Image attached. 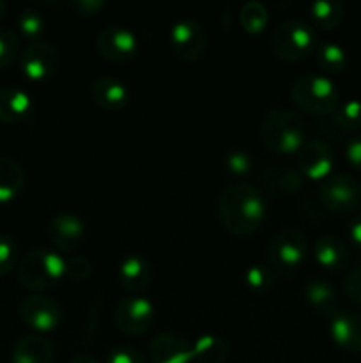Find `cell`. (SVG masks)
I'll list each match as a JSON object with an SVG mask.
<instances>
[{
    "instance_id": "obj_15",
    "label": "cell",
    "mask_w": 361,
    "mask_h": 363,
    "mask_svg": "<svg viewBox=\"0 0 361 363\" xmlns=\"http://www.w3.org/2000/svg\"><path fill=\"white\" fill-rule=\"evenodd\" d=\"M48 236L55 247L64 252H74L85 238V223L78 215L69 211L57 213L48 225Z\"/></svg>"
},
{
    "instance_id": "obj_14",
    "label": "cell",
    "mask_w": 361,
    "mask_h": 363,
    "mask_svg": "<svg viewBox=\"0 0 361 363\" xmlns=\"http://www.w3.org/2000/svg\"><path fill=\"white\" fill-rule=\"evenodd\" d=\"M297 165L303 176L314 181H324L331 176L335 167V156L331 147L321 140L306 142L297 152Z\"/></svg>"
},
{
    "instance_id": "obj_42",
    "label": "cell",
    "mask_w": 361,
    "mask_h": 363,
    "mask_svg": "<svg viewBox=\"0 0 361 363\" xmlns=\"http://www.w3.org/2000/svg\"><path fill=\"white\" fill-rule=\"evenodd\" d=\"M6 11H7L6 2H2V0H0V20H2V18L6 16Z\"/></svg>"
},
{
    "instance_id": "obj_19",
    "label": "cell",
    "mask_w": 361,
    "mask_h": 363,
    "mask_svg": "<svg viewBox=\"0 0 361 363\" xmlns=\"http://www.w3.org/2000/svg\"><path fill=\"white\" fill-rule=\"evenodd\" d=\"M120 284L131 294H138L147 289L152 280V266L144 255H127L119 268Z\"/></svg>"
},
{
    "instance_id": "obj_38",
    "label": "cell",
    "mask_w": 361,
    "mask_h": 363,
    "mask_svg": "<svg viewBox=\"0 0 361 363\" xmlns=\"http://www.w3.org/2000/svg\"><path fill=\"white\" fill-rule=\"evenodd\" d=\"M105 6V0H73V2H71V7H73L76 13L85 14V16L98 14Z\"/></svg>"
},
{
    "instance_id": "obj_2",
    "label": "cell",
    "mask_w": 361,
    "mask_h": 363,
    "mask_svg": "<svg viewBox=\"0 0 361 363\" xmlns=\"http://www.w3.org/2000/svg\"><path fill=\"white\" fill-rule=\"evenodd\" d=\"M260 138L271 151L292 155L306 144V123L289 108H273L260 124Z\"/></svg>"
},
{
    "instance_id": "obj_17",
    "label": "cell",
    "mask_w": 361,
    "mask_h": 363,
    "mask_svg": "<svg viewBox=\"0 0 361 363\" xmlns=\"http://www.w3.org/2000/svg\"><path fill=\"white\" fill-rule=\"evenodd\" d=\"M91 96L101 108L108 110V112H119L127 105V99H130L126 84L110 77H103L92 82Z\"/></svg>"
},
{
    "instance_id": "obj_36",
    "label": "cell",
    "mask_w": 361,
    "mask_h": 363,
    "mask_svg": "<svg viewBox=\"0 0 361 363\" xmlns=\"http://www.w3.org/2000/svg\"><path fill=\"white\" fill-rule=\"evenodd\" d=\"M278 186L280 190L287 191H297L301 186H303V174L299 170H294V169H287L283 170L282 174L278 176Z\"/></svg>"
},
{
    "instance_id": "obj_33",
    "label": "cell",
    "mask_w": 361,
    "mask_h": 363,
    "mask_svg": "<svg viewBox=\"0 0 361 363\" xmlns=\"http://www.w3.org/2000/svg\"><path fill=\"white\" fill-rule=\"evenodd\" d=\"M92 264L87 257L81 255H73L66 259V277H69L74 282H84L91 277Z\"/></svg>"
},
{
    "instance_id": "obj_37",
    "label": "cell",
    "mask_w": 361,
    "mask_h": 363,
    "mask_svg": "<svg viewBox=\"0 0 361 363\" xmlns=\"http://www.w3.org/2000/svg\"><path fill=\"white\" fill-rule=\"evenodd\" d=\"M108 363H145V358L142 357L140 351L133 350V347H117L110 353Z\"/></svg>"
},
{
    "instance_id": "obj_4",
    "label": "cell",
    "mask_w": 361,
    "mask_h": 363,
    "mask_svg": "<svg viewBox=\"0 0 361 363\" xmlns=\"http://www.w3.org/2000/svg\"><path fill=\"white\" fill-rule=\"evenodd\" d=\"M66 275V259L42 248L30 250L18 264V280L25 289L45 291Z\"/></svg>"
},
{
    "instance_id": "obj_18",
    "label": "cell",
    "mask_w": 361,
    "mask_h": 363,
    "mask_svg": "<svg viewBox=\"0 0 361 363\" xmlns=\"http://www.w3.org/2000/svg\"><path fill=\"white\" fill-rule=\"evenodd\" d=\"M32 108H34L32 98L23 89L11 87V85L0 87V121L2 123H21L30 117Z\"/></svg>"
},
{
    "instance_id": "obj_39",
    "label": "cell",
    "mask_w": 361,
    "mask_h": 363,
    "mask_svg": "<svg viewBox=\"0 0 361 363\" xmlns=\"http://www.w3.org/2000/svg\"><path fill=\"white\" fill-rule=\"evenodd\" d=\"M347 162L354 167V169L361 170V135L360 137H354L353 140H349L345 149Z\"/></svg>"
},
{
    "instance_id": "obj_20",
    "label": "cell",
    "mask_w": 361,
    "mask_h": 363,
    "mask_svg": "<svg viewBox=\"0 0 361 363\" xmlns=\"http://www.w3.org/2000/svg\"><path fill=\"white\" fill-rule=\"evenodd\" d=\"M314 255L322 268L329 272H343L350 261L349 248L335 236H322L315 241Z\"/></svg>"
},
{
    "instance_id": "obj_30",
    "label": "cell",
    "mask_w": 361,
    "mask_h": 363,
    "mask_svg": "<svg viewBox=\"0 0 361 363\" xmlns=\"http://www.w3.org/2000/svg\"><path fill=\"white\" fill-rule=\"evenodd\" d=\"M336 123L345 130H361V101L350 99L336 110Z\"/></svg>"
},
{
    "instance_id": "obj_25",
    "label": "cell",
    "mask_w": 361,
    "mask_h": 363,
    "mask_svg": "<svg viewBox=\"0 0 361 363\" xmlns=\"http://www.w3.org/2000/svg\"><path fill=\"white\" fill-rule=\"evenodd\" d=\"M311 20L317 27L335 28L343 18V6L338 0H315L310 4Z\"/></svg>"
},
{
    "instance_id": "obj_9",
    "label": "cell",
    "mask_w": 361,
    "mask_h": 363,
    "mask_svg": "<svg viewBox=\"0 0 361 363\" xmlns=\"http://www.w3.org/2000/svg\"><path fill=\"white\" fill-rule=\"evenodd\" d=\"M170 46L183 60H197L207 46V32L193 18H183L170 28Z\"/></svg>"
},
{
    "instance_id": "obj_10",
    "label": "cell",
    "mask_w": 361,
    "mask_h": 363,
    "mask_svg": "<svg viewBox=\"0 0 361 363\" xmlns=\"http://www.w3.org/2000/svg\"><path fill=\"white\" fill-rule=\"evenodd\" d=\"M20 315L25 325L35 332H52L62 321V308L53 298L30 294L21 300Z\"/></svg>"
},
{
    "instance_id": "obj_8",
    "label": "cell",
    "mask_w": 361,
    "mask_h": 363,
    "mask_svg": "<svg viewBox=\"0 0 361 363\" xmlns=\"http://www.w3.org/2000/svg\"><path fill=\"white\" fill-rule=\"evenodd\" d=\"M115 323L120 332L130 335H142L154 323V305L145 296L131 294L122 298L115 307Z\"/></svg>"
},
{
    "instance_id": "obj_1",
    "label": "cell",
    "mask_w": 361,
    "mask_h": 363,
    "mask_svg": "<svg viewBox=\"0 0 361 363\" xmlns=\"http://www.w3.org/2000/svg\"><path fill=\"white\" fill-rule=\"evenodd\" d=\"M264 197L250 183L229 184L218 201L219 222L236 236H248L260 227L265 218Z\"/></svg>"
},
{
    "instance_id": "obj_6",
    "label": "cell",
    "mask_w": 361,
    "mask_h": 363,
    "mask_svg": "<svg viewBox=\"0 0 361 363\" xmlns=\"http://www.w3.org/2000/svg\"><path fill=\"white\" fill-rule=\"evenodd\" d=\"M308 254V240L301 230L283 229L271 238L268 245L269 262L275 269L285 273H294L301 266Z\"/></svg>"
},
{
    "instance_id": "obj_34",
    "label": "cell",
    "mask_w": 361,
    "mask_h": 363,
    "mask_svg": "<svg viewBox=\"0 0 361 363\" xmlns=\"http://www.w3.org/2000/svg\"><path fill=\"white\" fill-rule=\"evenodd\" d=\"M343 289L345 294L354 301V303L361 305V266L350 269L345 277V282H343Z\"/></svg>"
},
{
    "instance_id": "obj_24",
    "label": "cell",
    "mask_w": 361,
    "mask_h": 363,
    "mask_svg": "<svg viewBox=\"0 0 361 363\" xmlns=\"http://www.w3.org/2000/svg\"><path fill=\"white\" fill-rule=\"evenodd\" d=\"M306 298L321 314L331 318L336 314L335 289L326 280H311L306 286Z\"/></svg>"
},
{
    "instance_id": "obj_27",
    "label": "cell",
    "mask_w": 361,
    "mask_h": 363,
    "mask_svg": "<svg viewBox=\"0 0 361 363\" xmlns=\"http://www.w3.org/2000/svg\"><path fill=\"white\" fill-rule=\"evenodd\" d=\"M239 20L248 34H260L269 21L268 7L258 0H250L241 7Z\"/></svg>"
},
{
    "instance_id": "obj_28",
    "label": "cell",
    "mask_w": 361,
    "mask_h": 363,
    "mask_svg": "<svg viewBox=\"0 0 361 363\" xmlns=\"http://www.w3.org/2000/svg\"><path fill=\"white\" fill-rule=\"evenodd\" d=\"M20 52V39L13 28H0V69L11 66Z\"/></svg>"
},
{
    "instance_id": "obj_22",
    "label": "cell",
    "mask_w": 361,
    "mask_h": 363,
    "mask_svg": "<svg viewBox=\"0 0 361 363\" xmlns=\"http://www.w3.org/2000/svg\"><path fill=\"white\" fill-rule=\"evenodd\" d=\"M23 184V167L11 156H0V202H9L16 199Z\"/></svg>"
},
{
    "instance_id": "obj_32",
    "label": "cell",
    "mask_w": 361,
    "mask_h": 363,
    "mask_svg": "<svg viewBox=\"0 0 361 363\" xmlns=\"http://www.w3.org/2000/svg\"><path fill=\"white\" fill-rule=\"evenodd\" d=\"M18 248L11 236L0 233V277L7 275L16 264Z\"/></svg>"
},
{
    "instance_id": "obj_35",
    "label": "cell",
    "mask_w": 361,
    "mask_h": 363,
    "mask_svg": "<svg viewBox=\"0 0 361 363\" xmlns=\"http://www.w3.org/2000/svg\"><path fill=\"white\" fill-rule=\"evenodd\" d=\"M227 167L234 174H246L253 167V160L244 151H232L227 156Z\"/></svg>"
},
{
    "instance_id": "obj_5",
    "label": "cell",
    "mask_w": 361,
    "mask_h": 363,
    "mask_svg": "<svg viewBox=\"0 0 361 363\" xmlns=\"http://www.w3.org/2000/svg\"><path fill=\"white\" fill-rule=\"evenodd\" d=\"M317 45V35L311 25L301 20H285L271 35V48L283 60H299Z\"/></svg>"
},
{
    "instance_id": "obj_29",
    "label": "cell",
    "mask_w": 361,
    "mask_h": 363,
    "mask_svg": "<svg viewBox=\"0 0 361 363\" xmlns=\"http://www.w3.org/2000/svg\"><path fill=\"white\" fill-rule=\"evenodd\" d=\"M244 282L250 289L257 291V293H264V291H269L275 286V273H273V269L265 268L262 264L250 266L246 269V275H244Z\"/></svg>"
},
{
    "instance_id": "obj_26",
    "label": "cell",
    "mask_w": 361,
    "mask_h": 363,
    "mask_svg": "<svg viewBox=\"0 0 361 363\" xmlns=\"http://www.w3.org/2000/svg\"><path fill=\"white\" fill-rule=\"evenodd\" d=\"M317 64L328 73H340L347 66V53L338 43L322 41L317 45Z\"/></svg>"
},
{
    "instance_id": "obj_40",
    "label": "cell",
    "mask_w": 361,
    "mask_h": 363,
    "mask_svg": "<svg viewBox=\"0 0 361 363\" xmlns=\"http://www.w3.org/2000/svg\"><path fill=\"white\" fill-rule=\"evenodd\" d=\"M349 236L354 245L361 247V213H357L349 225Z\"/></svg>"
},
{
    "instance_id": "obj_7",
    "label": "cell",
    "mask_w": 361,
    "mask_h": 363,
    "mask_svg": "<svg viewBox=\"0 0 361 363\" xmlns=\"http://www.w3.org/2000/svg\"><path fill=\"white\" fill-rule=\"evenodd\" d=\"M322 204L333 213H353L361 208V181L350 174H331L319 188Z\"/></svg>"
},
{
    "instance_id": "obj_16",
    "label": "cell",
    "mask_w": 361,
    "mask_h": 363,
    "mask_svg": "<svg viewBox=\"0 0 361 363\" xmlns=\"http://www.w3.org/2000/svg\"><path fill=\"white\" fill-rule=\"evenodd\" d=\"M331 337L342 350L360 353L361 351V314L336 312L331 318Z\"/></svg>"
},
{
    "instance_id": "obj_31",
    "label": "cell",
    "mask_w": 361,
    "mask_h": 363,
    "mask_svg": "<svg viewBox=\"0 0 361 363\" xmlns=\"http://www.w3.org/2000/svg\"><path fill=\"white\" fill-rule=\"evenodd\" d=\"M16 21L21 34L30 39L39 38V34L45 30V20H42V16L35 9H23L18 14Z\"/></svg>"
},
{
    "instance_id": "obj_11",
    "label": "cell",
    "mask_w": 361,
    "mask_h": 363,
    "mask_svg": "<svg viewBox=\"0 0 361 363\" xmlns=\"http://www.w3.org/2000/svg\"><path fill=\"white\" fill-rule=\"evenodd\" d=\"M96 48L112 62H127L138 52V39L134 32L120 25L105 27L96 38Z\"/></svg>"
},
{
    "instance_id": "obj_3",
    "label": "cell",
    "mask_w": 361,
    "mask_h": 363,
    "mask_svg": "<svg viewBox=\"0 0 361 363\" xmlns=\"http://www.w3.org/2000/svg\"><path fill=\"white\" fill-rule=\"evenodd\" d=\"M290 96L301 110L314 116L331 113L338 105V89L326 74H301L290 87Z\"/></svg>"
},
{
    "instance_id": "obj_23",
    "label": "cell",
    "mask_w": 361,
    "mask_h": 363,
    "mask_svg": "<svg viewBox=\"0 0 361 363\" xmlns=\"http://www.w3.org/2000/svg\"><path fill=\"white\" fill-rule=\"evenodd\" d=\"M195 362L198 363H223L229 357V346L222 337L202 335L193 342Z\"/></svg>"
},
{
    "instance_id": "obj_13",
    "label": "cell",
    "mask_w": 361,
    "mask_h": 363,
    "mask_svg": "<svg viewBox=\"0 0 361 363\" xmlns=\"http://www.w3.org/2000/svg\"><path fill=\"white\" fill-rule=\"evenodd\" d=\"M149 357L152 363H193V342L179 333H158L149 346Z\"/></svg>"
},
{
    "instance_id": "obj_12",
    "label": "cell",
    "mask_w": 361,
    "mask_h": 363,
    "mask_svg": "<svg viewBox=\"0 0 361 363\" xmlns=\"http://www.w3.org/2000/svg\"><path fill=\"white\" fill-rule=\"evenodd\" d=\"M59 52L45 41H32L20 55V67L30 80H46L59 69Z\"/></svg>"
},
{
    "instance_id": "obj_41",
    "label": "cell",
    "mask_w": 361,
    "mask_h": 363,
    "mask_svg": "<svg viewBox=\"0 0 361 363\" xmlns=\"http://www.w3.org/2000/svg\"><path fill=\"white\" fill-rule=\"evenodd\" d=\"M69 363H98L91 354H76V357L71 358Z\"/></svg>"
},
{
    "instance_id": "obj_21",
    "label": "cell",
    "mask_w": 361,
    "mask_h": 363,
    "mask_svg": "<svg viewBox=\"0 0 361 363\" xmlns=\"http://www.w3.org/2000/svg\"><path fill=\"white\" fill-rule=\"evenodd\" d=\"M52 342L41 335L21 337L13 347V363H52L53 362Z\"/></svg>"
}]
</instances>
